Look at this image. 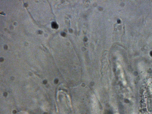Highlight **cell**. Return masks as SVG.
<instances>
[{
    "label": "cell",
    "mask_w": 152,
    "mask_h": 114,
    "mask_svg": "<svg viewBox=\"0 0 152 114\" xmlns=\"http://www.w3.org/2000/svg\"><path fill=\"white\" fill-rule=\"evenodd\" d=\"M51 26H52V28H55V29H57L58 27V25L55 22L52 23V24H51Z\"/></svg>",
    "instance_id": "obj_1"
},
{
    "label": "cell",
    "mask_w": 152,
    "mask_h": 114,
    "mask_svg": "<svg viewBox=\"0 0 152 114\" xmlns=\"http://www.w3.org/2000/svg\"><path fill=\"white\" fill-rule=\"evenodd\" d=\"M61 35L62 36H66V34L65 32H62L61 33Z\"/></svg>",
    "instance_id": "obj_2"
},
{
    "label": "cell",
    "mask_w": 152,
    "mask_h": 114,
    "mask_svg": "<svg viewBox=\"0 0 152 114\" xmlns=\"http://www.w3.org/2000/svg\"><path fill=\"white\" fill-rule=\"evenodd\" d=\"M4 48L5 49H7V45L5 46Z\"/></svg>",
    "instance_id": "obj_3"
},
{
    "label": "cell",
    "mask_w": 152,
    "mask_h": 114,
    "mask_svg": "<svg viewBox=\"0 0 152 114\" xmlns=\"http://www.w3.org/2000/svg\"><path fill=\"white\" fill-rule=\"evenodd\" d=\"M39 33L40 34H42V32L41 31H39Z\"/></svg>",
    "instance_id": "obj_4"
},
{
    "label": "cell",
    "mask_w": 152,
    "mask_h": 114,
    "mask_svg": "<svg viewBox=\"0 0 152 114\" xmlns=\"http://www.w3.org/2000/svg\"><path fill=\"white\" fill-rule=\"evenodd\" d=\"M3 58H1V61L2 62L3 61Z\"/></svg>",
    "instance_id": "obj_5"
},
{
    "label": "cell",
    "mask_w": 152,
    "mask_h": 114,
    "mask_svg": "<svg viewBox=\"0 0 152 114\" xmlns=\"http://www.w3.org/2000/svg\"><path fill=\"white\" fill-rule=\"evenodd\" d=\"M27 5L26 4V3H25V6L26 7H27Z\"/></svg>",
    "instance_id": "obj_6"
}]
</instances>
